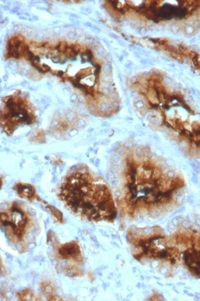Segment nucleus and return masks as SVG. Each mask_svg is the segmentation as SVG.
<instances>
[{"mask_svg":"<svg viewBox=\"0 0 200 301\" xmlns=\"http://www.w3.org/2000/svg\"><path fill=\"white\" fill-rule=\"evenodd\" d=\"M58 197L72 213L90 221L112 222L116 212L106 187L98 183L86 167L72 169L62 180Z\"/></svg>","mask_w":200,"mask_h":301,"instance_id":"f257e3e1","label":"nucleus"},{"mask_svg":"<svg viewBox=\"0 0 200 301\" xmlns=\"http://www.w3.org/2000/svg\"><path fill=\"white\" fill-rule=\"evenodd\" d=\"M38 121L36 109L30 99L20 92L7 95L0 102V128L11 136L21 126Z\"/></svg>","mask_w":200,"mask_h":301,"instance_id":"f03ea898","label":"nucleus"},{"mask_svg":"<svg viewBox=\"0 0 200 301\" xmlns=\"http://www.w3.org/2000/svg\"><path fill=\"white\" fill-rule=\"evenodd\" d=\"M0 222L3 226L10 228L13 235L20 240L25 233L28 218L21 206L14 203L7 212L0 213Z\"/></svg>","mask_w":200,"mask_h":301,"instance_id":"7ed1b4c3","label":"nucleus"},{"mask_svg":"<svg viewBox=\"0 0 200 301\" xmlns=\"http://www.w3.org/2000/svg\"><path fill=\"white\" fill-rule=\"evenodd\" d=\"M26 43L25 38L21 34H16L12 36L7 42L5 53L6 59L22 58L24 48Z\"/></svg>","mask_w":200,"mask_h":301,"instance_id":"20e7f679","label":"nucleus"},{"mask_svg":"<svg viewBox=\"0 0 200 301\" xmlns=\"http://www.w3.org/2000/svg\"><path fill=\"white\" fill-rule=\"evenodd\" d=\"M185 264L192 274L200 276V252L194 248H188L184 253Z\"/></svg>","mask_w":200,"mask_h":301,"instance_id":"39448f33","label":"nucleus"},{"mask_svg":"<svg viewBox=\"0 0 200 301\" xmlns=\"http://www.w3.org/2000/svg\"><path fill=\"white\" fill-rule=\"evenodd\" d=\"M58 252L64 259H72L78 262L82 260L79 245L75 241H72L62 245L58 249Z\"/></svg>","mask_w":200,"mask_h":301,"instance_id":"423d86ee","label":"nucleus"},{"mask_svg":"<svg viewBox=\"0 0 200 301\" xmlns=\"http://www.w3.org/2000/svg\"><path fill=\"white\" fill-rule=\"evenodd\" d=\"M17 191L19 195L24 198H31L34 194V191H32L31 188L28 187H20L18 189Z\"/></svg>","mask_w":200,"mask_h":301,"instance_id":"0eeeda50","label":"nucleus"},{"mask_svg":"<svg viewBox=\"0 0 200 301\" xmlns=\"http://www.w3.org/2000/svg\"><path fill=\"white\" fill-rule=\"evenodd\" d=\"M136 169L132 166H130V176L132 182L135 181Z\"/></svg>","mask_w":200,"mask_h":301,"instance_id":"6e6552de","label":"nucleus"},{"mask_svg":"<svg viewBox=\"0 0 200 301\" xmlns=\"http://www.w3.org/2000/svg\"><path fill=\"white\" fill-rule=\"evenodd\" d=\"M112 161L115 163H118L120 161V157L118 155H114L112 157Z\"/></svg>","mask_w":200,"mask_h":301,"instance_id":"1a4fd4ad","label":"nucleus"},{"mask_svg":"<svg viewBox=\"0 0 200 301\" xmlns=\"http://www.w3.org/2000/svg\"><path fill=\"white\" fill-rule=\"evenodd\" d=\"M192 181L194 183H197L198 182V179L195 176H193L192 178Z\"/></svg>","mask_w":200,"mask_h":301,"instance_id":"9d476101","label":"nucleus"},{"mask_svg":"<svg viewBox=\"0 0 200 301\" xmlns=\"http://www.w3.org/2000/svg\"><path fill=\"white\" fill-rule=\"evenodd\" d=\"M1 186H2V181H1V180H0V188Z\"/></svg>","mask_w":200,"mask_h":301,"instance_id":"9b49d317","label":"nucleus"}]
</instances>
